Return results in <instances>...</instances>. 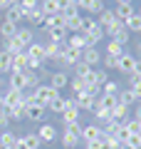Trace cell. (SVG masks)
Returning a JSON list of instances; mask_svg holds the SVG:
<instances>
[{"mask_svg":"<svg viewBox=\"0 0 141 149\" xmlns=\"http://www.w3.org/2000/svg\"><path fill=\"white\" fill-rule=\"evenodd\" d=\"M102 139V127L97 122H89V124H82V144L87 142H97Z\"/></svg>","mask_w":141,"mask_h":149,"instance_id":"9","label":"cell"},{"mask_svg":"<svg viewBox=\"0 0 141 149\" xmlns=\"http://www.w3.org/2000/svg\"><path fill=\"white\" fill-rule=\"evenodd\" d=\"M37 137H40V142L42 144H52V142H57V127L55 124H50V122H42L40 124V129H37Z\"/></svg>","mask_w":141,"mask_h":149,"instance_id":"8","label":"cell"},{"mask_svg":"<svg viewBox=\"0 0 141 149\" xmlns=\"http://www.w3.org/2000/svg\"><path fill=\"white\" fill-rule=\"evenodd\" d=\"M3 20L12 22V25H20V22H25V17H22V13H20V8H17V5H10L5 13H3Z\"/></svg>","mask_w":141,"mask_h":149,"instance_id":"20","label":"cell"},{"mask_svg":"<svg viewBox=\"0 0 141 149\" xmlns=\"http://www.w3.org/2000/svg\"><path fill=\"white\" fill-rule=\"evenodd\" d=\"M126 87H129L131 92H136V97L141 95V74H126Z\"/></svg>","mask_w":141,"mask_h":149,"instance_id":"33","label":"cell"},{"mask_svg":"<svg viewBox=\"0 0 141 149\" xmlns=\"http://www.w3.org/2000/svg\"><path fill=\"white\" fill-rule=\"evenodd\" d=\"M12 70V55L0 47V74H10Z\"/></svg>","mask_w":141,"mask_h":149,"instance_id":"26","label":"cell"},{"mask_svg":"<svg viewBox=\"0 0 141 149\" xmlns=\"http://www.w3.org/2000/svg\"><path fill=\"white\" fill-rule=\"evenodd\" d=\"M124 25H126V30H129V32H139V35H141V15H139V13L131 15Z\"/></svg>","mask_w":141,"mask_h":149,"instance_id":"38","label":"cell"},{"mask_svg":"<svg viewBox=\"0 0 141 149\" xmlns=\"http://www.w3.org/2000/svg\"><path fill=\"white\" fill-rule=\"evenodd\" d=\"M22 142H25V147L27 149H40V137H37V132H27V134H22Z\"/></svg>","mask_w":141,"mask_h":149,"instance_id":"37","label":"cell"},{"mask_svg":"<svg viewBox=\"0 0 141 149\" xmlns=\"http://www.w3.org/2000/svg\"><path fill=\"white\" fill-rule=\"evenodd\" d=\"M104 35L109 37V40H116L119 45H129V42H131V32L126 30V25H124V22H119V20H116L114 25L106 27Z\"/></svg>","mask_w":141,"mask_h":149,"instance_id":"3","label":"cell"},{"mask_svg":"<svg viewBox=\"0 0 141 149\" xmlns=\"http://www.w3.org/2000/svg\"><path fill=\"white\" fill-rule=\"evenodd\" d=\"M10 8V0H0V13H5Z\"/></svg>","mask_w":141,"mask_h":149,"instance_id":"49","label":"cell"},{"mask_svg":"<svg viewBox=\"0 0 141 149\" xmlns=\"http://www.w3.org/2000/svg\"><path fill=\"white\" fill-rule=\"evenodd\" d=\"M25 55H27V70H40V67H45V65H47L45 42H37V40H35L32 45H27Z\"/></svg>","mask_w":141,"mask_h":149,"instance_id":"2","label":"cell"},{"mask_svg":"<svg viewBox=\"0 0 141 149\" xmlns=\"http://www.w3.org/2000/svg\"><path fill=\"white\" fill-rule=\"evenodd\" d=\"M17 8H20L22 17H27L30 13H35L37 8H40V0H20V3H17Z\"/></svg>","mask_w":141,"mask_h":149,"instance_id":"30","label":"cell"},{"mask_svg":"<svg viewBox=\"0 0 141 149\" xmlns=\"http://www.w3.org/2000/svg\"><path fill=\"white\" fill-rule=\"evenodd\" d=\"M77 149H84V147H77Z\"/></svg>","mask_w":141,"mask_h":149,"instance_id":"56","label":"cell"},{"mask_svg":"<svg viewBox=\"0 0 141 149\" xmlns=\"http://www.w3.org/2000/svg\"><path fill=\"white\" fill-rule=\"evenodd\" d=\"M45 114H47V107L40 104V102L30 100V102L25 104V119H30V122H42Z\"/></svg>","mask_w":141,"mask_h":149,"instance_id":"5","label":"cell"},{"mask_svg":"<svg viewBox=\"0 0 141 149\" xmlns=\"http://www.w3.org/2000/svg\"><path fill=\"white\" fill-rule=\"evenodd\" d=\"M119 102V97H114V95H99V100H97V104L99 107H104V109H111V107Z\"/></svg>","mask_w":141,"mask_h":149,"instance_id":"39","label":"cell"},{"mask_svg":"<svg viewBox=\"0 0 141 149\" xmlns=\"http://www.w3.org/2000/svg\"><path fill=\"white\" fill-rule=\"evenodd\" d=\"M79 144H82V134L67 132V129L62 132V147H64V149H77Z\"/></svg>","mask_w":141,"mask_h":149,"instance_id":"17","label":"cell"},{"mask_svg":"<svg viewBox=\"0 0 141 149\" xmlns=\"http://www.w3.org/2000/svg\"><path fill=\"white\" fill-rule=\"evenodd\" d=\"M82 32L87 35V40H89V45L92 47H97V45L104 40V27L97 22V17H92V15H82Z\"/></svg>","mask_w":141,"mask_h":149,"instance_id":"1","label":"cell"},{"mask_svg":"<svg viewBox=\"0 0 141 149\" xmlns=\"http://www.w3.org/2000/svg\"><path fill=\"white\" fill-rule=\"evenodd\" d=\"M116 5H134V0H116Z\"/></svg>","mask_w":141,"mask_h":149,"instance_id":"51","label":"cell"},{"mask_svg":"<svg viewBox=\"0 0 141 149\" xmlns=\"http://www.w3.org/2000/svg\"><path fill=\"white\" fill-rule=\"evenodd\" d=\"M109 114H111V119H114V122H124V119L129 117V107L121 104V102H116V104L109 109Z\"/></svg>","mask_w":141,"mask_h":149,"instance_id":"23","label":"cell"},{"mask_svg":"<svg viewBox=\"0 0 141 149\" xmlns=\"http://www.w3.org/2000/svg\"><path fill=\"white\" fill-rule=\"evenodd\" d=\"M64 109H67V100H64L62 95H59L57 100H52L50 104H47V112H55V114H62Z\"/></svg>","mask_w":141,"mask_h":149,"instance_id":"32","label":"cell"},{"mask_svg":"<svg viewBox=\"0 0 141 149\" xmlns=\"http://www.w3.org/2000/svg\"><path fill=\"white\" fill-rule=\"evenodd\" d=\"M3 104L8 107V109H10V107H17V104H22V102H25V95H22V92H17V90H10V87H8L5 92H3Z\"/></svg>","mask_w":141,"mask_h":149,"instance_id":"12","label":"cell"},{"mask_svg":"<svg viewBox=\"0 0 141 149\" xmlns=\"http://www.w3.org/2000/svg\"><path fill=\"white\" fill-rule=\"evenodd\" d=\"M77 107H79V112H92L94 107H97V97H92L89 92H84V95L77 97Z\"/></svg>","mask_w":141,"mask_h":149,"instance_id":"18","label":"cell"},{"mask_svg":"<svg viewBox=\"0 0 141 149\" xmlns=\"http://www.w3.org/2000/svg\"><path fill=\"white\" fill-rule=\"evenodd\" d=\"M82 62L89 65V67L102 65V52H99V47H87V50L82 52Z\"/></svg>","mask_w":141,"mask_h":149,"instance_id":"15","label":"cell"},{"mask_svg":"<svg viewBox=\"0 0 141 149\" xmlns=\"http://www.w3.org/2000/svg\"><path fill=\"white\" fill-rule=\"evenodd\" d=\"M69 37V32L64 30V27H52V30H47V40L50 42H64Z\"/></svg>","mask_w":141,"mask_h":149,"instance_id":"29","label":"cell"},{"mask_svg":"<svg viewBox=\"0 0 141 149\" xmlns=\"http://www.w3.org/2000/svg\"><path fill=\"white\" fill-rule=\"evenodd\" d=\"M17 144V134L10 132V129H3L0 132V149H15Z\"/></svg>","mask_w":141,"mask_h":149,"instance_id":"19","label":"cell"},{"mask_svg":"<svg viewBox=\"0 0 141 149\" xmlns=\"http://www.w3.org/2000/svg\"><path fill=\"white\" fill-rule=\"evenodd\" d=\"M119 149H134V147H129V144H121V147Z\"/></svg>","mask_w":141,"mask_h":149,"instance_id":"52","label":"cell"},{"mask_svg":"<svg viewBox=\"0 0 141 149\" xmlns=\"http://www.w3.org/2000/svg\"><path fill=\"white\" fill-rule=\"evenodd\" d=\"M134 55H136V57L141 55V35H139V40H136V45H134Z\"/></svg>","mask_w":141,"mask_h":149,"instance_id":"48","label":"cell"},{"mask_svg":"<svg viewBox=\"0 0 141 149\" xmlns=\"http://www.w3.org/2000/svg\"><path fill=\"white\" fill-rule=\"evenodd\" d=\"M124 52H126L124 45H119L116 40H109V42H106V52H104V55H111V57H121Z\"/></svg>","mask_w":141,"mask_h":149,"instance_id":"36","label":"cell"},{"mask_svg":"<svg viewBox=\"0 0 141 149\" xmlns=\"http://www.w3.org/2000/svg\"><path fill=\"white\" fill-rule=\"evenodd\" d=\"M119 102H121V104H126V107L131 109V107L139 102V97H136V92H131L129 87H121V92H119Z\"/></svg>","mask_w":141,"mask_h":149,"instance_id":"24","label":"cell"},{"mask_svg":"<svg viewBox=\"0 0 141 149\" xmlns=\"http://www.w3.org/2000/svg\"><path fill=\"white\" fill-rule=\"evenodd\" d=\"M15 149H27V147H25V142H22V137H20V134H17V144H15Z\"/></svg>","mask_w":141,"mask_h":149,"instance_id":"50","label":"cell"},{"mask_svg":"<svg viewBox=\"0 0 141 149\" xmlns=\"http://www.w3.org/2000/svg\"><path fill=\"white\" fill-rule=\"evenodd\" d=\"M119 92H121V85L116 80H106L104 85H102V95H114V97H119Z\"/></svg>","mask_w":141,"mask_h":149,"instance_id":"34","label":"cell"},{"mask_svg":"<svg viewBox=\"0 0 141 149\" xmlns=\"http://www.w3.org/2000/svg\"><path fill=\"white\" fill-rule=\"evenodd\" d=\"M47 85L52 87V90L62 92V90H67V87H69V74L64 72V70H55V72L50 74V80H47Z\"/></svg>","mask_w":141,"mask_h":149,"instance_id":"7","label":"cell"},{"mask_svg":"<svg viewBox=\"0 0 141 149\" xmlns=\"http://www.w3.org/2000/svg\"><path fill=\"white\" fill-rule=\"evenodd\" d=\"M134 3H136V0H134Z\"/></svg>","mask_w":141,"mask_h":149,"instance_id":"58","label":"cell"},{"mask_svg":"<svg viewBox=\"0 0 141 149\" xmlns=\"http://www.w3.org/2000/svg\"><path fill=\"white\" fill-rule=\"evenodd\" d=\"M72 70H74V77H82V80H84V77H87V74H89V72H92V67H89V65H84V62H82V60H79V62H77V65H74V67H72Z\"/></svg>","mask_w":141,"mask_h":149,"instance_id":"41","label":"cell"},{"mask_svg":"<svg viewBox=\"0 0 141 149\" xmlns=\"http://www.w3.org/2000/svg\"><path fill=\"white\" fill-rule=\"evenodd\" d=\"M25 104H27V102H22V104H17V107H10V112H8L10 124H12V122H20V119H25Z\"/></svg>","mask_w":141,"mask_h":149,"instance_id":"35","label":"cell"},{"mask_svg":"<svg viewBox=\"0 0 141 149\" xmlns=\"http://www.w3.org/2000/svg\"><path fill=\"white\" fill-rule=\"evenodd\" d=\"M97 22H99L102 27H109V25H114L116 22V15H114V8H104V10L99 13V15H97Z\"/></svg>","mask_w":141,"mask_h":149,"instance_id":"21","label":"cell"},{"mask_svg":"<svg viewBox=\"0 0 141 149\" xmlns=\"http://www.w3.org/2000/svg\"><path fill=\"white\" fill-rule=\"evenodd\" d=\"M131 117L141 122V102H136V104H134V114H131Z\"/></svg>","mask_w":141,"mask_h":149,"instance_id":"47","label":"cell"},{"mask_svg":"<svg viewBox=\"0 0 141 149\" xmlns=\"http://www.w3.org/2000/svg\"><path fill=\"white\" fill-rule=\"evenodd\" d=\"M10 112V109H8ZM8 112H0V129H8L10 127V117H8Z\"/></svg>","mask_w":141,"mask_h":149,"instance_id":"45","label":"cell"},{"mask_svg":"<svg viewBox=\"0 0 141 149\" xmlns=\"http://www.w3.org/2000/svg\"><path fill=\"white\" fill-rule=\"evenodd\" d=\"M0 22H3V13H0Z\"/></svg>","mask_w":141,"mask_h":149,"instance_id":"54","label":"cell"},{"mask_svg":"<svg viewBox=\"0 0 141 149\" xmlns=\"http://www.w3.org/2000/svg\"><path fill=\"white\" fill-rule=\"evenodd\" d=\"M104 8H106L104 0H77V10L79 13H89L92 17H97Z\"/></svg>","mask_w":141,"mask_h":149,"instance_id":"6","label":"cell"},{"mask_svg":"<svg viewBox=\"0 0 141 149\" xmlns=\"http://www.w3.org/2000/svg\"><path fill=\"white\" fill-rule=\"evenodd\" d=\"M40 10L45 17L50 15H59V5H57V0H40Z\"/></svg>","mask_w":141,"mask_h":149,"instance_id":"25","label":"cell"},{"mask_svg":"<svg viewBox=\"0 0 141 149\" xmlns=\"http://www.w3.org/2000/svg\"><path fill=\"white\" fill-rule=\"evenodd\" d=\"M0 100H3V92H0Z\"/></svg>","mask_w":141,"mask_h":149,"instance_id":"55","label":"cell"},{"mask_svg":"<svg viewBox=\"0 0 141 149\" xmlns=\"http://www.w3.org/2000/svg\"><path fill=\"white\" fill-rule=\"evenodd\" d=\"M67 45H69V47H74V50H79V52H84L87 47H92L84 32H72V35L67 37Z\"/></svg>","mask_w":141,"mask_h":149,"instance_id":"13","label":"cell"},{"mask_svg":"<svg viewBox=\"0 0 141 149\" xmlns=\"http://www.w3.org/2000/svg\"><path fill=\"white\" fill-rule=\"evenodd\" d=\"M124 127L129 129V134H141V122L134 119V117H126L124 119Z\"/></svg>","mask_w":141,"mask_h":149,"instance_id":"40","label":"cell"},{"mask_svg":"<svg viewBox=\"0 0 141 149\" xmlns=\"http://www.w3.org/2000/svg\"><path fill=\"white\" fill-rule=\"evenodd\" d=\"M17 3H20V0H10V5H17Z\"/></svg>","mask_w":141,"mask_h":149,"instance_id":"53","label":"cell"},{"mask_svg":"<svg viewBox=\"0 0 141 149\" xmlns=\"http://www.w3.org/2000/svg\"><path fill=\"white\" fill-rule=\"evenodd\" d=\"M69 90H72L74 97H79V95H84L89 87H87V82H84L82 77H69Z\"/></svg>","mask_w":141,"mask_h":149,"instance_id":"28","label":"cell"},{"mask_svg":"<svg viewBox=\"0 0 141 149\" xmlns=\"http://www.w3.org/2000/svg\"><path fill=\"white\" fill-rule=\"evenodd\" d=\"M136 60H139V57H136L134 52H124V55L119 57V65H116V70H119L121 74H131V72L136 70Z\"/></svg>","mask_w":141,"mask_h":149,"instance_id":"10","label":"cell"},{"mask_svg":"<svg viewBox=\"0 0 141 149\" xmlns=\"http://www.w3.org/2000/svg\"><path fill=\"white\" fill-rule=\"evenodd\" d=\"M8 87L17 92H27V77L25 72H10L8 74Z\"/></svg>","mask_w":141,"mask_h":149,"instance_id":"11","label":"cell"},{"mask_svg":"<svg viewBox=\"0 0 141 149\" xmlns=\"http://www.w3.org/2000/svg\"><path fill=\"white\" fill-rule=\"evenodd\" d=\"M84 149H104V142H102V139H97V142H87Z\"/></svg>","mask_w":141,"mask_h":149,"instance_id":"46","label":"cell"},{"mask_svg":"<svg viewBox=\"0 0 141 149\" xmlns=\"http://www.w3.org/2000/svg\"><path fill=\"white\" fill-rule=\"evenodd\" d=\"M17 27H20V25H12V22H8V20H3V22H0V37H3V42L15 37Z\"/></svg>","mask_w":141,"mask_h":149,"instance_id":"27","label":"cell"},{"mask_svg":"<svg viewBox=\"0 0 141 149\" xmlns=\"http://www.w3.org/2000/svg\"><path fill=\"white\" fill-rule=\"evenodd\" d=\"M139 102H141V95H139Z\"/></svg>","mask_w":141,"mask_h":149,"instance_id":"57","label":"cell"},{"mask_svg":"<svg viewBox=\"0 0 141 149\" xmlns=\"http://www.w3.org/2000/svg\"><path fill=\"white\" fill-rule=\"evenodd\" d=\"M25 77H27V90H35V87L40 85V80H37V74L32 72V70H25Z\"/></svg>","mask_w":141,"mask_h":149,"instance_id":"43","label":"cell"},{"mask_svg":"<svg viewBox=\"0 0 141 149\" xmlns=\"http://www.w3.org/2000/svg\"><path fill=\"white\" fill-rule=\"evenodd\" d=\"M57 97H59V92H57V90H52L50 85H37L35 90H32V100L40 102V104H45V107L50 104L52 100H57Z\"/></svg>","mask_w":141,"mask_h":149,"instance_id":"4","label":"cell"},{"mask_svg":"<svg viewBox=\"0 0 141 149\" xmlns=\"http://www.w3.org/2000/svg\"><path fill=\"white\" fill-rule=\"evenodd\" d=\"M57 5H59V13H64V10L77 8V0H57Z\"/></svg>","mask_w":141,"mask_h":149,"instance_id":"44","label":"cell"},{"mask_svg":"<svg viewBox=\"0 0 141 149\" xmlns=\"http://www.w3.org/2000/svg\"><path fill=\"white\" fill-rule=\"evenodd\" d=\"M102 65H104V70H116V65H119V57H111V55H102Z\"/></svg>","mask_w":141,"mask_h":149,"instance_id":"42","label":"cell"},{"mask_svg":"<svg viewBox=\"0 0 141 149\" xmlns=\"http://www.w3.org/2000/svg\"><path fill=\"white\" fill-rule=\"evenodd\" d=\"M114 15H116V20H119V22H126L131 15H136V8L134 5H116L114 8Z\"/></svg>","mask_w":141,"mask_h":149,"instance_id":"22","label":"cell"},{"mask_svg":"<svg viewBox=\"0 0 141 149\" xmlns=\"http://www.w3.org/2000/svg\"><path fill=\"white\" fill-rule=\"evenodd\" d=\"M79 60H82V52L67 45V50L62 52V60H59V62H62V65H67V67H74V65H77Z\"/></svg>","mask_w":141,"mask_h":149,"instance_id":"16","label":"cell"},{"mask_svg":"<svg viewBox=\"0 0 141 149\" xmlns=\"http://www.w3.org/2000/svg\"><path fill=\"white\" fill-rule=\"evenodd\" d=\"M27 70V55L20 52V55H12V70L10 72H25Z\"/></svg>","mask_w":141,"mask_h":149,"instance_id":"31","label":"cell"},{"mask_svg":"<svg viewBox=\"0 0 141 149\" xmlns=\"http://www.w3.org/2000/svg\"><path fill=\"white\" fill-rule=\"evenodd\" d=\"M15 40H17V42H20L22 47L27 50V45H32V42H35V30H32V27L20 25V27H17V32H15Z\"/></svg>","mask_w":141,"mask_h":149,"instance_id":"14","label":"cell"}]
</instances>
